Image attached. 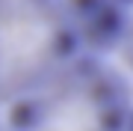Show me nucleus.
I'll return each instance as SVG.
<instances>
[{
    "label": "nucleus",
    "instance_id": "obj_2",
    "mask_svg": "<svg viewBox=\"0 0 133 131\" xmlns=\"http://www.w3.org/2000/svg\"><path fill=\"white\" fill-rule=\"evenodd\" d=\"M92 48L71 0H0V104L9 107Z\"/></svg>",
    "mask_w": 133,
    "mask_h": 131
},
{
    "label": "nucleus",
    "instance_id": "obj_1",
    "mask_svg": "<svg viewBox=\"0 0 133 131\" xmlns=\"http://www.w3.org/2000/svg\"><path fill=\"white\" fill-rule=\"evenodd\" d=\"M6 131H133V78L86 54L6 107Z\"/></svg>",
    "mask_w": 133,
    "mask_h": 131
},
{
    "label": "nucleus",
    "instance_id": "obj_3",
    "mask_svg": "<svg viewBox=\"0 0 133 131\" xmlns=\"http://www.w3.org/2000/svg\"><path fill=\"white\" fill-rule=\"evenodd\" d=\"M0 131H6V107L0 104Z\"/></svg>",
    "mask_w": 133,
    "mask_h": 131
}]
</instances>
